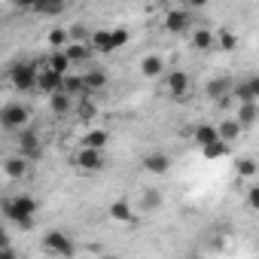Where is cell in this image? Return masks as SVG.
<instances>
[{
    "label": "cell",
    "instance_id": "836d02e7",
    "mask_svg": "<svg viewBox=\"0 0 259 259\" xmlns=\"http://www.w3.org/2000/svg\"><path fill=\"white\" fill-rule=\"evenodd\" d=\"M16 7H19V10H34V13H37L40 0H16Z\"/></svg>",
    "mask_w": 259,
    "mask_h": 259
},
{
    "label": "cell",
    "instance_id": "ffe728a7",
    "mask_svg": "<svg viewBox=\"0 0 259 259\" xmlns=\"http://www.w3.org/2000/svg\"><path fill=\"white\" fill-rule=\"evenodd\" d=\"M238 122L244 125V128H250L256 119H259V101H247V104H238Z\"/></svg>",
    "mask_w": 259,
    "mask_h": 259
},
{
    "label": "cell",
    "instance_id": "d590c367",
    "mask_svg": "<svg viewBox=\"0 0 259 259\" xmlns=\"http://www.w3.org/2000/svg\"><path fill=\"white\" fill-rule=\"evenodd\" d=\"M247 85L253 89V95H256V101H259V76H247Z\"/></svg>",
    "mask_w": 259,
    "mask_h": 259
},
{
    "label": "cell",
    "instance_id": "52a82bcc",
    "mask_svg": "<svg viewBox=\"0 0 259 259\" xmlns=\"http://www.w3.org/2000/svg\"><path fill=\"white\" fill-rule=\"evenodd\" d=\"M28 171H31V159H28V156L16 153V156H7V159H4V177H7L10 183L25 180V177H28Z\"/></svg>",
    "mask_w": 259,
    "mask_h": 259
},
{
    "label": "cell",
    "instance_id": "44dd1931",
    "mask_svg": "<svg viewBox=\"0 0 259 259\" xmlns=\"http://www.w3.org/2000/svg\"><path fill=\"white\" fill-rule=\"evenodd\" d=\"M89 43H92L95 52H113V49H116V46H113V31H92Z\"/></svg>",
    "mask_w": 259,
    "mask_h": 259
},
{
    "label": "cell",
    "instance_id": "ac0fdd59",
    "mask_svg": "<svg viewBox=\"0 0 259 259\" xmlns=\"http://www.w3.org/2000/svg\"><path fill=\"white\" fill-rule=\"evenodd\" d=\"M110 220H116V223H132L135 220V207L128 204L125 198H116L110 204Z\"/></svg>",
    "mask_w": 259,
    "mask_h": 259
},
{
    "label": "cell",
    "instance_id": "d6a6232c",
    "mask_svg": "<svg viewBox=\"0 0 259 259\" xmlns=\"http://www.w3.org/2000/svg\"><path fill=\"white\" fill-rule=\"evenodd\" d=\"M128 40H132V31H128V28H113V46H116V49L125 46Z\"/></svg>",
    "mask_w": 259,
    "mask_h": 259
},
{
    "label": "cell",
    "instance_id": "3957f363",
    "mask_svg": "<svg viewBox=\"0 0 259 259\" xmlns=\"http://www.w3.org/2000/svg\"><path fill=\"white\" fill-rule=\"evenodd\" d=\"M0 122H4L7 132H22V128L31 125V107L28 104H7L4 113H0Z\"/></svg>",
    "mask_w": 259,
    "mask_h": 259
},
{
    "label": "cell",
    "instance_id": "603a6c76",
    "mask_svg": "<svg viewBox=\"0 0 259 259\" xmlns=\"http://www.w3.org/2000/svg\"><path fill=\"white\" fill-rule=\"evenodd\" d=\"M159 207H162V192H159L156 186L144 189V195H141V210H144V213H153V210H159Z\"/></svg>",
    "mask_w": 259,
    "mask_h": 259
},
{
    "label": "cell",
    "instance_id": "484cf974",
    "mask_svg": "<svg viewBox=\"0 0 259 259\" xmlns=\"http://www.w3.org/2000/svg\"><path fill=\"white\" fill-rule=\"evenodd\" d=\"M107 141H110V135L104 132V128H95V132H89V135L82 138V147H95V150H104V147H107Z\"/></svg>",
    "mask_w": 259,
    "mask_h": 259
},
{
    "label": "cell",
    "instance_id": "f1b7e54d",
    "mask_svg": "<svg viewBox=\"0 0 259 259\" xmlns=\"http://www.w3.org/2000/svg\"><path fill=\"white\" fill-rule=\"evenodd\" d=\"M235 171H238L241 177H253V174L259 171V165H256V159L244 156V159H238V162H235Z\"/></svg>",
    "mask_w": 259,
    "mask_h": 259
},
{
    "label": "cell",
    "instance_id": "d4e9b609",
    "mask_svg": "<svg viewBox=\"0 0 259 259\" xmlns=\"http://www.w3.org/2000/svg\"><path fill=\"white\" fill-rule=\"evenodd\" d=\"M229 147H232V144H226L223 138H217L213 144H207V147H201V156H204V159H223V156L229 153Z\"/></svg>",
    "mask_w": 259,
    "mask_h": 259
},
{
    "label": "cell",
    "instance_id": "4316f807",
    "mask_svg": "<svg viewBox=\"0 0 259 259\" xmlns=\"http://www.w3.org/2000/svg\"><path fill=\"white\" fill-rule=\"evenodd\" d=\"M46 40H49V46H52V49H64L73 37H70V31H67V28H52Z\"/></svg>",
    "mask_w": 259,
    "mask_h": 259
},
{
    "label": "cell",
    "instance_id": "1f68e13d",
    "mask_svg": "<svg viewBox=\"0 0 259 259\" xmlns=\"http://www.w3.org/2000/svg\"><path fill=\"white\" fill-rule=\"evenodd\" d=\"M247 207L253 213H259V183L256 186H247Z\"/></svg>",
    "mask_w": 259,
    "mask_h": 259
},
{
    "label": "cell",
    "instance_id": "e0dca14e",
    "mask_svg": "<svg viewBox=\"0 0 259 259\" xmlns=\"http://www.w3.org/2000/svg\"><path fill=\"white\" fill-rule=\"evenodd\" d=\"M46 64H49L55 73H61V76H67V73H70V67H73V61H70V55H67L64 49H52V52H49V58H46Z\"/></svg>",
    "mask_w": 259,
    "mask_h": 259
},
{
    "label": "cell",
    "instance_id": "277c9868",
    "mask_svg": "<svg viewBox=\"0 0 259 259\" xmlns=\"http://www.w3.org/2000/svg\"><path fill=\"white\" fill-rule=\"evenodd\" d=\"M73 168H79V171H85V174H98V171H104V150H95V147H79L76 153H73Z\"/></svg>",
    "mask_w": 259,
    "mask_h": 259
},
{
    "label": "cell",
    "instance_id": "83f0119b",
    "mask_svg": "<svg viewBox=\"0 0 259 259\" xmlns=\"http://www.w3.org/2000/svg\"><path fill=\"white\" fill-rule=\"evenodd\" d=\"M217 46H220L223 52H235V49H238V37H235V31L223 28V31L217 34Z\"/></svg>",
    "mask_w": 259,
    "mask_h": 259
},
{
    "label": "cell",
    "instance_id": "5b68a950",
    "mask_svg": "<svg viewBox=\"0 0 259 259\" xmlns=\"http://www.w3.org/2000/svg\"><path fill=\"white\" fill-rule=\"evenodd\" d=\"M165 92L171 95V98H177V101H183L186 95H189V89H192V79H189V73L186 70H165Z\"/></svg>",
    "mask_w": 259,
    "mask_h": 259
},
{
    "label": "cell",
    "instance_id": "cb8c5ba5",
    "mask_svg": "<svg viewBox=\"0 0 259 259\" xmlns=\"http://www.w3.org/2000/svg\"><path fill=\"white\" fill-rule=\"evenodd\" d=\"M64 92H70L73 98L85 95V79H82V73H67V76H64Z\"/></svg>",
    "mask_w": 259,
    "mask_h": 259
},
{
    "label": "cell",
    "instance_id": "4fadbf2b",
    "mask_svg": "<svg viewBox=\"0 0 259 259\" xmlns=\"http://www.w3.org/2000/svg\"><path fill=\"white\" fill-rule=\"evenodd\" d=\"M189 43H192V49H198V52H207V49H213L217 46V34L210 31V28H192L189 31Z\"/></svg>",
    "mask_w": 259,
    "mask_h": 259
},
{
    "label": "cell",
    "instance_id": "8fae6325",
    "mask_svg": "<svg viewBox=\"0 0 259 259\" xmlns=\"http://www.w3.org/2000/svg\"><path fill=\"white\" fill-rule=\"evenodd\" d=\"M46 98H49V113H55V116H67L76 107V98L70 92H64V89H58V92H52Z\"/></svg>",
    "mask_w": 259,
    "mask_h": 259
},
{
    "label": "cell",
    "instance_id": "9c48e42d",
    "mask_svg": "<svg viewBox=\"0 0 259 259\" xmlns=\"http://www.w3.org/2000/svg\"><path fill=\"white\" fill-rule=\"evenodd\" d=\"M165 31H171V34H186V31H192V10L186 7V10H168V16H165Z\"/></svg>",
    "mask_w": 259,
    "mask_h": 259
},
{
    "label": "cell",
    "instance_id": "e575fe53",
    "mask_svg": "<svg viewBox=\"0 0 259 259\" xmlns=\"http://www.w3.org/2000/svg\"><path fill=\"white\" fill-rule=\"evenodd\" d=\"M186 7L195 13V10H204V7H207V0H186Z\"/></svg>",
    "mask_w": 259,
    "mask_h": 259
},
{
    "label": "cell",
    "instance_id": "5bb4252c",
    "mask_svg": "<svg viewBox=\"0 0 259 259\" xmlns=\"http://www.w3.org/2000/svg\"><path fill=\"white\" fill-rule=\"evenodd\" d=\"M241 132H244V125L238 122V116H226V119H220V125H217V135H220L226 144H235V141L241 138Z\"/></svg>",
    "mask_w": 259,
    "mask_h": 259
},
{
    "label": "cell",
    "instance_id": "7a4b0ae2",
    "mask_svg": "<svg viewBox=\"0 0 259 259\" xmlns=\"http://www.w3.org/2000/svg\"><path fill=\"white\" fill-rule=\"evenodd\" d=\"M37 79H40V64L37 61H19L10 67V82L16 92H37Z\"/></svg>",
    "mask_w": 259,
    "mask_h": 259
},
{
    "label": "cell",
    "instance_id": "d6986e66",
    "mask_svg": "<svg viewBox=\"0 0 259 259\" xmlns=\"http://www.w3.org/2000/svg\"><path fill=\"white\" fill-rule=\"evenodd\" d=\"M220 135H217V125H195L192 128V141H195V147L201 150V147H207V144H213Z\"/></svg>",
    "mask_w": 259,
    "mask_h": 259
},
{
    "label": "cell",
    "instance_id": "7402d4cb",
    "mask_svg": "<svg viewBox=\"0 0 259 259\" xmlns=\"http://www.w3.org/2000/svg\"><path fill=\"white\" fill-rule=\"evenodd\" d=\"M82 79H85V92H98V89L107 85V73H104L101 67H89V70L82 73Z\"/></svg>",
    "mask_w": 259,
    "mask_h": 259
},
{
    "label": "cell",
    "instance_id": "7c38bea8",
    "mask_svg": "<svg viewBox=\"0 0 259 259\" xmlns=\"http://www.w3.org/2000/svg\"><path fill=\"white\" fill-rule=\"evenodd\" d=\"M141 168H144L147 174L162 177V174H168V171H171V156H168V153H147V156H144V162H141Z\"/></svg>",
    "mask_w": 259,
    "mask_h": 259
},
{
    "label": "cell",
    "instance_id": "4dcf8cb0",
    "mask_svg": "<svg viewBox=\"0 0 259 259\" xmlns=\"http://www.w3.org/2000/svg\"><path fill=\"white\" fill-rule=\"evenodd\" d=\"M226 92H229V82H226V79H213V82L207 85V95H210V98H223Z\"/></svg>",
    "mask_w": 259,
    "mask_h": 259
},
{
    "label": "cell",
    "instance_id": "6da1fadb",
    "mask_svg": "<svg viewBox=\"0 0 259 259\" xmlns=\"http://www.w3.org/2000/svg\"><path fill=\"white\" fill-rule=\"evenodd\" d=\"M37 198L28 195V192H19V195H7L4 198V217L22 229H31L34 226V213H37Z\"/></svg>",
    "mask_w": 259,
    "mask_h": 259
},
{
    "label": "cell",
    "instance_id": "8992f818",
    "mask_svg": "<svg viewBox=\"0 0 259 259\" xmlns=\"http://www.w3.org/2000/svg\"><path fill=\"white\" fill-rule=\"evenodd\" d=\"M43 250L52 253V256H73V253H76L73 241H70L64 232H58V229H52V232L43 235Z\"/></svg>",
    "mask_w": 259,
    "mask_h": 259
},
{
    "label": "cell",
    "instance_id": "9a60e30c",
    "mask_svg": "<svg viewBox=\"0 0 259 259\" xmlns=\"http://www.w3.org/2000/svg\"><path fill=\"white\" fill-rule=\"evenodd\" d=\"M64 52L70 55V61H73V64H85V61L92 58V52H95V49H92V43H89V40H70V43L64 46Z\"/></svg>",
    "mask_w": 259,
    "mask_h": 259
},
{
    "label": "cell",
    "instance_id": "ba28073f",
    "mask_svg": "<svg viewBox=\"0 0 259 259\" xmlns=\"http://www.w3.org/2000/svg\"><path fill=\"white\" fill-rule=\"evenodd\" d=\"M16 144H19V153H22V156H28L31 162L40 156V135L34 132L31 125H28V128H22V132H16Z\"/></svg>",
    "mask_w": 259,
    "mask_h": 259
},
{
    "label": "cell",
    "instance_id": "2e32d148",
    "mask_svg": "<svg viewBox=\"0 0 259 259\" xmlns=\"http://www.w3.org/2000/svg\"><path fill=\"white\" fill-rule=\"evenodd\" d=\"M141 73H144L147 79H159V76H165V58H162V55H144V61H141Z\"/></svg>",
    "mask_w": 259,
    "mask_h": 259
},
{
    "label": "cell",
    "instance_id": "f546056e",
    "mask_svg": "<svg viewBox=\"0 0 259 259\" xmlns=\"http://www.w3.org/2000/svg\"><path fill=\"white\" fill-rule=\"evenodd\" d=\"M37 13H43V16H55V13H61V0H40Z\"/></svg>",
    "mask_w": 259,
    "mask_h": 259
},
{
    "label": "cell",
    "instance_id": "30bf717a",
    "mask_svg": "<svg viewBox=\"0 0 259 259\" xmlns=\"http://www.w3.org/2000/svg\"><path fill=\"white\" fill-rule=\"evenodd\" d=\"M58 89H64V76L55 73V70L43 61V67H40V79H37V92L52 95V92H58Z\"/></svg>",
    "mask_w": 259,
    "mask_h": 259
}]
</instances>
